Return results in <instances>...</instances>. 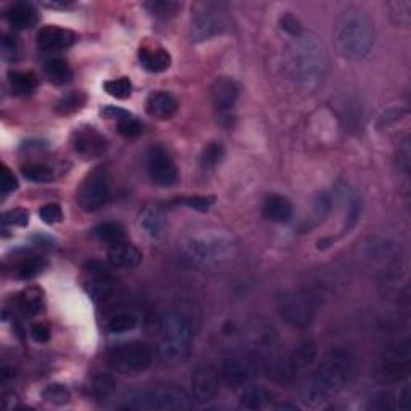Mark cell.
Segmentation results:
<instances>
[{
  "mask_svg": "<svg viewBox=\"0 0 411 411\" xmlns=\"http://www.w3.org/2000/svg\"><path fill=\"white\" fill-rule=\"evenodd\" d=\"M354 370V358L342 347L328 349L318 360L314 373L304 389L305 400L312 405H322L331 400L344 389Z\"/></svg>",
  "mask_w": 411,
  "mask_h": 411,
  "instance_id": "cell-1",
  "label": "cell"
},
{
  "mask_svg": "<svg viewBox=\"0 0 411 411\" xmlns=\"http://www.w3.org/2000/svg\"><path fill=\"white\" fill-rule=\"evenodd\" d=\"M327 53L323 44L310 31L292 38L287 48V67L291 77L304 87H315L327 75Z\"/></svg>",
  "mask_w": 411,
  "mask_h": 411,
  "instance_id": "cell-2",
  "label": "cell"
},
{
  "mask_svg": "<svg viewBox=\"0 0 411 411\" xmlns=\"http://www.w3.org/2000/svg\"><path fill=\"white\" fill-rule=\"evenodd\" d=\"M374 24L360 9H347L334 26L336 50L349 61L366 58L374 45Z\"/></svg>",
  "mask_w": 411,
  "mask_h": 411,
  "instance_id": "cell-3",
  "label": "cell"
},
{
  "mask_svg": "<svg viewBox=\"0 0 411 411\" xmlns=\"http://www.w3.org/2000/svg\"><path fill=\"white\" fill-rule=\"evenodd\" d=\"M236 243L230 236L207 233L196 235L182 243V259L190 267L201 270L219 268L236 256Z\"/></svg>",
  "mask_w": 411,
  "mask_h": 411,
  "instance_id": "cell-4",
  "label": "cell"
},
{
  "mask_svg": "<svg viewBox=\"0 0 411 411\" xmlns=\"http://www.w3.org/2000/svg\"><path fill=\"white\" fill-rule=\"evenodd\" d=\"M193 327L190 318L182 314H170L164 318L159 331L158 354L164 361L179 363L192 352Z\"/></svg>",
  "mask_w": 411,
  "mask_h": 411,
  "instance_id": "cell-5",
  "label": "cell"
},
{
  "mask_svg": "<svg viewBox=\"0 0 411 411\" xmlns=\"http://www.w3.org/2000/svg\"><path fill=\"white\" fill-rule=\"evenodd\" d=\"M277 307L283 320L292 328L305 329L314 323L318 310V299L304 287L286 290L277 296Z\"/></svg>",
  "mask_w": 411,
  "mask_h": 411,
  "instance_id": "cell-6",
  "label": "cell"
},
{
  "mask_svg": "<svg viewBox=\"0 0 411 411\" xmlns=\"http://www.w3.org/2000/svg\"><path fill=\"white\" fill-rule=\"evenodd\" d=\"M190 407L192 402L187 390L172 383L153 385L126 405V408L131 410H182Z\"/></svg>",
  "mask_w": 411,
  "mask_h": 411,
  "instance_id": "cell-7",
  "label": "cell"
},
{
  "mask_svg": "<svg viewBox=\"0 0 411 411\" xmlns=\"http://www.w3.org/2000/svg\"><path fill=\"white\" fill-rule=\"evenodd\" d=\"M106 361L113 371L124 376L143 374L153 363V351L148 344L138 341L114 346L106 355Z\"/></svg>",
  "mask_w": 411,
  "mask_h": 411,
  "instance_id": "cell-8",
  "label": "cell"
},
{
  "mask_svg": "<svg viewBox=\"0 0 411 411\" xmlns=\"http://www.w3.org/2000/svg\"><path fill=\"white\" fill-rule=\"evenodd\" d=\"M226 15L225 5L216 2H202L196 5L194 15L192 18V29H190V38L193 42L209 40L216 35L222 34L226 29Z\"/></svg>",
  "mask_w": 411,
  "mask_h": 411,
  "instance_id": "cell-9",
  "label": "cell"
},
{
  "mask_svg": "<svg viewBox=\"0 0 411 411\" xmlns=\"http://www.w3.org/2000/svg\"><path fill=\"white\" fill-rule=\"evenodd\" d=\"M105 168H97L85 177L79 187L76 199L81 209L85 212H95L108 204L111 196V182Z\"/></svg>",
  "mask_w": 411,
  "mask_h": 411,
  "instance_id": "cell-10",
  "label": "cell"
},
{
  "mask_svg": "<svg viewBox=\"0 0 411 411\" xmlns=\"http://www.w3.org/2000/svg\"><path fill=\"white\" fill-rule=\"evenodd\" d=\"M368 259L378 267V272L383 278L390 280L398 275L402 268V251L395 243H389L385 239L373 243L368 251Z\"/></svg>",
  "mask_w": 411,
  "mask_h": 411,
  "instance_id": "cell-11",
  "label": "cell"
},
{
  "mask_svg": "<svg viewBox=\"0 0 411 411\" xmlns=\"http://www.w3.org/2000/svg\"><path fill=\"white\" fill-rule=\"evenodd\" d=\"M146 168H148L153 182L161 187H170L179 180V169L169 151L163 146H153L146 156Z\"/></svg>",
  "mask_w": 411,
  "mask_h": 411,
  "instance_id": "cell-12",
  "label": "cell"
},
{
  "mask_svg": "<svg viewBox=\"0 0 411 411\" xmlns=\"http://www.w3.org/2000/svg\"><path fill=\"white\" fill-rule=\"evenodd\" d=\"M411 370V344L410 341H400L390 346L384 352L381 361L383 376L389 381H400L407 378Z\"/></svg>",
  "mask_w": 411,
  "mask_h": 411,
  "instance_id": "cell-13",
  "label": "cell"
},
{
  "mask_svg": "<svg viewBox=\"0 0 411 411\" xmlns=\"http://www.w3.org/2000/svg\"><path fill=\"white\" fill-rule=\"evenodd\" d=\"M257 371V358L254 355H233L225 358L220 366V376L222 383L229 384L230 388H239V385L249 383Z\"/></svg>",
  "mask_w": 411,
  "mask_h": 411,
  "instance_id": "cell-14",
  "label": "cell"
},
{
  "mask_svg": "<svg viewBox=\"0 0 411 411\" xmlns=\"http://www.w3.org/2000/svg\"><path fill=\"white\" fill-rule=\"evenodd\" d=\"M222 376L217 368L211 365H201L192 376V397L198 403L212 402L220 394Z\"/></svg>",
  "mask_w": 411,
  "mask_h": 411,
  "instance_id": "cell-15",
  "label": "cell"
},
{
  "mask_svg": "<svg viewBox=\"0 0 411 411\" xmlns=\"http://www.w3.org/2000/svg\"><path fill=\"white\" fill-rule=\"evenodd\" d=\"M85 272L89 273V281L85 285V290L90 294V297L97 302L109 299L116 291V281L109 270L98 261H90L85 263Z\"/></svg>",
  "mask_w": 411,
  "mask_h": 411,
  "instance_id": "cell-16",
  "label": "cell"
},
{
  "mask_svg": "<svg viewBox=\"0 0 411 411\" xmlns=\"http://www.w3.org/2000/svg\"><path fill=\"white\" fill-rule=\"evenodd\" d=\"M72 148L84 159L98 158L108 148V140L97 131L95 127H79L72 133Z\"/></svg>",
  "mask_w": 411,
  "mask_h": 411,
  "instance_id": "cell-17",
  "label": "cell"
},
{
  "mask_svg": "<svg viewBox=\"0 0 411 411\" xmlns=\"http://www.w3.org/2000/svg\"><path fill=\"white\" fill-rule=\"evenodd\" d=\"M211 98L219 113H230L239 98V85L231 77H217L211 87Z\"/></svg>",
  "mask_w": 411,
  "mask_h": 411,
  "instance_id": "cell-18",
  "label": "cell"
},
{
  "mask_svg": "<svg viewBox=\"0 0 411 411\" xmlns=\"http://www.w3.org/2000/svg\"><path fill=\"white\" fill-rule=\"evenodd\" d=\"M77 40V35L70 29L58 26H44L38 33V45L45 52L63 50Z\"/></svg>",
  "mask_w": 411,
  "mask_h": 411,
  "instance_id": "cell-19",
  "label": "cell"
},
{
  "mask_svg": "<svg viewBox=\"0 0 411 411\" xmlns=\"http://www.w3.org/2000/svg\"><path fill=\"white\" fill-rule=\"evenodd\" d=\"M179 111V100L170 92H153L146 98V113L155 119H170Z\"/></svg>",
  "mask_w": 411,
  "mask_h": 411,
  "instance_id": "cell-20",
  "label": "cell"
},
{
  "mask_svg": "<svg viewBox=\"0 0 411 411\" xmlns=\"http://www.w3.org/2000/svg\"><path fill=\"white\" fill-rule=\"evenodd\" d=\"M106 257L108 262L111 263L114 268L131 270L140 265V262L143 259V254L135 244L122 241L114 244V246H109Z\"/></svg>",
  "mask_w": 411,
  "mask_h": 411,
  "instance_id": "cell-21",
  "label": "cell"
},
{
  "mask_svg": "<svg viewBox=\"0 0 411 411\" xmlns=\"http://www.w3.org/2000/svg\"><path fill=\"white\" fill-rule=\"evenodd\" d=\"M138 224L146 235L151 239H156V241L158 239H163L165 230H168V220H165L164 211L155 204L145 207L142 214H140Z\"/></svg>",
  "mask_w": 411,
  "mask_h": 411,
  "instance_id": "cell-22",
  "label": "cell"
},
{
  "mask_svg": "<svg viewBox=\"0 0 411 411\" xmlns=\"http://www.w3.org/2000/svg\"><path fill=\"white\" fill-rule=\"evenodd\" d=\"M9 24L13 29H31L39 21V13L29 2H16L10 5V9L5 13Z\"/></svg>",
  "mask_w": 411,
  "mask_h": 411,
  "instance_id": "cell-23",
  "label": "cell"
},
{
  "mask_svg": "<svg viewBox=\"0 0 411 411\" xmlns=\"http://www.w3.org/2000/svg\"><path fill=\"white\" fill-rule=\"evenodd\" d=\"M292 212L294 209H292L291 201L285 198V196L272 194L263 201L262 214H263V217L270 220V222H275V224L290 222V220L292 219Z\"/></svg>",
  "mask_w": 411,
  "mask_h": 411,
  "instance_id": "cell-24",
  "label": "cell"
},
{
  "mask_svg": "<svg viewBox=\"0 0 411 411\" xmlns=\"http://www.w3.org/2000/svg\"><path fill=\"white\" fill-rule=\"evenodd\" d=\"M138 61L146 71L150 72H164L169 70L172 63V57L164 48H153V47H142L138 50Z\"/></svg>",
  "mask_w": 411,
  "mask_h": 411,
  "instance_id": "cell-25",
  "label": "cell"
},
{
  "mask_svg": "<svg viewBox=\"0 0 411 411\" xmlns=\"http://www.w3.org/2000/svg\"><path fill=\"white\" fill-rule=\"evenodd\" d=\"M16 307L28 318L39 315L45 307L44 292L39 287H28L16 296Z\"/></svg>",
  "mask_w": 411,
  "mask_h": 411,
  "instance_id": "cell-26",
  "label": "cell"
},
{
  "mask_svg": "<svg viewBox=\"0 0 411 411\" xmlns=\"http://www.w3.org/2000/svg\"><path fill=\"white\" fill-rule=\"evenodd\" d=\"M318 349L314 341H304L294 349L290 360H287V368L291 373H296L300 370L309 368L317 360Z\"/></svg>",
  "mask_w": 411,
  "mask_h": 411,
  "instance_id": "cell-27",
  "label": "cell"
},
{
  "mask_svg": "<svg viewBox=\"0 0 411 411\" xmlns=\"http://www.w3.org/2000/svg\"><path fill=\"white\" fill-rule=\"evenodd\" d=\"M273 397L263 388H249L239 397V408L244 410H267L272 407Z\"/></svg>",
  "mask_w": 411,
  "mask_h": 411,
  "instance_id": "cell-28",
  "label": "cell"
},
{
  "mask_svg": "<svg viewBox=\"0 0 411 411\" xmlns=\"http://www.w3.org/2000/svg\"><path fill=\"white\" fill-rule=\"evenodd\" d=\"M44 72L48 77V81L53 82L55 85H65L67 82H71V79H72L71 66L67 65L66 60L58 58V57L45 61Z\"/></svg>",
  "mask_w": 411,
  "mask_h": 411,
  "instance_id": "cell-29",
  "label": "cell"
},
{
  "mask_svg": "<svg viewBox=\"0 0 411 411\" xmlns=\"http://www.w3.org/2000/svg\"><path fill=\"white\" fill-rule=\"evenodd\" d=\"M9 84L15 95H28L38 87V77L31 71H10Z\"/></svg>",
  "mask_w": 411,
  "mask_h": 411,
  "instance_id": "cell-30",
  "label": "cell"
},
{
  "mask_svg": "<svg viewBox=\"0 0 411 411\" xmlns=\"http://www.w3.org/2000/svg\"><path fill=\"white\" fill-rule=\"evenodd\" d=\"M94 235L100 239L102 243H106L109 246L126 241L124 226L118 222H103L94 229Z\"/></svg>",
  "mask_w": 411,
  "mask_h": 411,
  "instance_id": "cell-31",
  "label": "cell"
},
{
  "mask_svg": "<svg viewBox=\"0 0 411 411\" xmlns=\"http://www.w3.org/2000/svg\"><path fill=\"white\" fill-rule=\"evenodd\" d=\"M44 267H45V261L42 259V257L29 254V256H23L21 259L18 261L15 272L21 280H31V278L38 277L42 270H44Z\"/></svg>",
  "mask_w": 411,
  "mask_h": 411,
  "instance_id": "cell-32",
  "label": "cell"
},
{
  "mask_svg": "<svg viewBox=\"0 0 411 411\" xmlns=\"http://www.w3.org/2000/svg\"><path fill=\"white\" fill-rule=\"evenodd\" d=\"M85 102H87V97H85L84 92L81 90L71 92V94L60 98V100L57 102V105H55V111L61 116L75 114L77 111H81L85 105Z\"/></svg>",
  "mask_w": 411,
  "mask_h": 411,
  "instance_id": "cell-33",
  "label": "cell"
},
{
  "mask_svg": "<svg viewBox=\"0 0 411 411\" xmlns=\"http://www.w3.org/2000/svg\"><path fill=\"white\" fill-rule=\"evenodd\" d=\"M143 7L148 10L153 16L161 18V20H169V18L179 13L182 4L175 2V0H150V2L143 4Z\"/></svg>",
  "mask_w": 411,
  "mask_h": 411,
  "instance_id": "cell-34",
  "label": "cell"
},
{
  "mask_svg": "<svg viewBox=\"0 0 411 411\" xmlns=\"http://www.w3.org/2000/svg\"><path fill=\"white\" fill-rule=\"evenodd\" d=\"M116 388V379L108 373H98L92 378V394H94L98 400H105V398L111 397L114 394Z\"/></svg>",
  "mask_w": 411,
  "mask_h": 411,
  "instance_id": "cell-35",
  "label": "cell"
},
{
  "mask_svg": "<svg viewBox=\"0 0 411 411\" xmlns=\"http://www.w3.org/2000/svg\"><path fill=\"white\" fill-rule=\"evenodd\" d=\"M138 320L137 317L128 314V312H119V314L113 315L109 320L106 322V331L111 334H122V333H128L137 328Z\"/></svg>",
  "mask_w": 411,
  "mask_h": 411,
  "instance_id": "cell-36",
  "label": "cell"
},
{
  "mask_svg": "<svg viewBox=\"0 0 411 411\" xmlns=\"http://www.w3.org/2000/svg\"><path fill=\"white\" fill-rule=\"evenodd\" d=\"M389 16L397 28H410L411 23V2L408 0H395L388 4Z\"/></svg>",
  "mask_w": 411,
  "mask_h": 411,
  "instance_id": "cell-37",
  "label": "cell"
},
{
  "mask_svg": "<svg viewBox=\"0 0 411 411\" xmlns=\"http://www.w3.org/2000/svg\"><path fill=\"white\" fill-rule=\"evenodd\" d=\"M21 175L34 183H47L53 180V170L45 164H24L21 168Z\"/></svg>",
  "mask_w": 411,
  "mask_h": 411,
  "instance_id": "cell-38",
  "label": "cell"
},
{
  "mask_svg": "<svg viewBox=\"0 0 411 411\" xmlns=\"http://www.w3.org/2000/svg\"><path fill=\"white\" fill-rule=\"evenodd\" d=\"M224 158H225L224 145L219 142L209 143L204 150H202V155H201L202 169L211 170L214 168H217V165L224 161Z\"/></svg>",
  "mask_w": 411,
  "mask_h": 411,
  "instance_id": "cell-39",
  "label": "cell"
},
{
  "mask_svg": "<svg viewBox=\"0 0 411 411\" xmlns=\"http://www.w3.org/2000/svg\"><path fill=\"white\" fill-rule=\"evenodd\" d=\"M103 89H105L108 95L119 98V100H126V98L132 95V82L128 81V77H119L106 81L103 84Z\"/></svg>",
  "mask_w": 411,
  "mask_h": 411,
  "instance_id": "cell-40",
  "label": "cell"
},
{
  "mask_svg": "<svg viewBox=\"0 0 411 411\" xmlns=\"http://www.w3.org/2000/svg\"><path fill=\"white\" fill-rule=\"evenodd\" d=\"M397 408L395 397L388 390H379L376 394H373L370 402H368V410L374 411H392Z\"/></svg>",
  "mask_w": 411,
  "mask_h": 411,
  "instance_id": "cell-41",
  "label": "cell"
},
{
  "mask_svg": "<svg viewBox=\"0 0 411 411\" xmlns=\"http://www.w3.org/2000/svg\"><path fill=\"white\" fill-rule=\"evenodd\" d=\"M42 397H44V400L48 403L65 405L70 402L71 392L63 384H50L42 392Z\"/></svg>",
  "mask_w": 411,
  "mask_h": 411,
  "instance_id": "cell-42",
  "label": "cell"
},
{
  "mask_svg": "<svg viewBox=\"0 0 411 411\" xmlns=\"http://www.w3.org/2000/svg\"><path fill=\"white\" fill-rule=\"evenodd\" d=\"M142 124L137 118H133V114L128 116V118H124L118 121V132L122 135L124 138H135L142 133Z\"/></svg>",
  "mask_w": 411,
  "mask_h": 411,
  "instance_id": "cell-43",
  "label": "cell"
},
{
  "mask_svg": "<svg viewBox=\"0 0 411 411\" xmlns=\"http://www.w3.org/2000/svg\"><path fill=\"white\" fill-rule=\"evenodd\" d=\"M39 216L45 224L53 225V224H60L61 220H63V211H61V207L58 204L52 202V204H45L40 207Z\"/></svg>",
  "mask_w": 411,
  "mask_h": 411,
  "instance_id": "cell-44",
  "label": "cell"
},
{
  "mask_svg": "<svg viewBox=\"0 0 411 411\" xmlns=\"http://www.w3.org/2000/svg\"><path fill=\"white\" fill-rule=\"evenodd\" d=\"M18 187H20V183H18L16 175L11 172L7 165H2V174H0V190H2V194L7 196L13 193Z\"/></svg>",
  "mask_w": 411,
  "mask_h": 411,
  "instance_id": "cell-45",
  "label": "cell"
},
{
  "mask_svg": "<svg viewBox=\"0 0 411 411\" xmlns=\"http://www.w3.org/2000/svg\"><path fill=\"white\" fill-rule=\"evenodd\" d=\"M4 224L5 225H16V226H26L29 224V212L23 207H16L4 214Z\"/></svg>",
  "mask_w": 411,
  "mask_h": 411,
  "instance_id": "cell-46",
  "label": "cell"
},
{
  "mask_svg": "<svg viewBox=\"0 0 411 411\" xmlns=\"http://www.w3.org/2000/svg\"><path fill=\"white\" fill-rule=\"evenodd\" d=\"M397 163L400 165V169L405 174H410L411 168V146H410V138H405L403 142L398 146L397 151Z\"/></svg>",
  "mask_w": 411,
  "mask_h": 411,
  "instance_id": "cell-47",
  "label": "cell"
},
{
  "mask_svg": "<svg viewBox=\"0 0 411 411\" xmlns=\"http://www.w3.org/2000/svg\"><path fill=\"white\" fill-rule=\"evenodd\" d=\"M280 26L285 31V33L292 35V38H296V35H299L304 31L302 24H300L297 18L291 13H286L280 18Z\"/></svg>",
  "mask_w": 411,
  "mask_h": 411,
  "instance_id": "cell-48",
  "label": "cell"
},
{
  "mask_svg": "<svg viewBox=\"0 0 411 411\" xmlns=\"http://www.w3.org/2000/svg\"><path fill=\"white\" fill-rule=\"evenodd\" d=\"M18 52H20V45H18V38L13 34H7L2 39V55L5 60L15 61L18 57Z\"/></svg>",
  "mask_w": 411,
  "mask_h": 411,
  "instance_id": "cell-49",
  "label": "cell"
},
{
  "mask_svg": "<svg viewBox=\"0 0 411 411\" xmlns=\"http://www.w3.org/2000/svg\"><path fill=\"white\" fill-rule=\"evenodd\" d=\"M183 202L188 207H192L194 211H199V212H206L211 209V206H214V202L216 199L212 198V196H192V198H185Z\"/></svg>",
  "mask_w": 411,
  "mask_h": 411,
  "instance_id": "cell-50",
  "label": "cell"
},
{
  "mask_svg": "<svg viewBox=\"0 0 411 411\" xmlns=\"http://www.w3.org/2000/svg\"><path fill=\"white\" fill-rule=\"evenodd\" d=\"M405 114H407V109L390 108V109H388V111L381 114V118H379V121H378V127L385 128L392 124H395V122L400 121Z\"/></svg>",
  "mask_w": 411,
  "mask_h": 411,
  "instance_id": "cell-51",
  "label": "cell"
},
{
  "mask_svg": "<svg viewBox=\"0 0 411 411\" xmlns=\"http://www.w3.org/2000/svg\"><path fill=\"white\" fill-rule=\"evenodd\" d=\"M360 217V202L357 198H354L351 202H349V209H347V217H346V225H344V231H351L355 225L358 222Z\"/></svg>",
  "mask_w": 411,
  "mask_h": 411,
  "instance_id": "cell-52",
  "label": "cell"
},
{
  "mask_svg": "<svg viewBox=\"0 0 411 411\" xmlns=\"http://www.w3.org/2000/svg\"><path fill=\"white\" fill-rule=\"evenodd\" d=\"M50 336H52V331L47 323L39 322L31 327V337H33L35 342H39V344H42V342H47L48 339H50Z\"/></svg>",
  "mask_w": 411,
  "mask_h": 411,
  "instance_id": "cell-53",
  "label": "cell"
},
{
  "mask_svg": "<svg viewBox=\"0 0 411 411\" xmlns=\"http://www.w3.org/2000/svg\"><path fill=\"white\" fill-rule=\"evenodd\" d=\"M132 113H128L126 111V109H122V108H118V106H106V108H103L102 109V116L103 118H106V119H114L116 122L121 121V119H124V118H128Z\"/></svg>",
  "mask_w": 411,
  "mask_h": 411,
  "instance_id": "cell-54",
  "label": "cell"
},
{
  "mask_svg": "<svg viewBox=\"0 0 411 411\" xmlns=\"http://www.w3.org/2000/svg\"><path fill=\"white\" fill-rule=\"evenodd\" d=\"M410 395H411V389H410V385H407V388L403 389L400 398H398L397 408H400V410H403V411H408V410H410V405H411Z\"/></svg>",
  "mask_w": 411,
  "mask_h": 411,
  "instance_id": "cell-55",
  "label": "cell"
},
{
  "mask_svg": "<svg viewBox=\"0 0 411 411\" xmlns=\"http://www.w3.org/2000/svg\"><path fill=\"white\" fill-rule=\"evenodd\" d=\"M45 7L48 9H66L67 5H70V2H65V0H52V2H44Z\"/></svg>",
  "mask_w": 411,
  "mask_h": 411,
  "instance_id": "cell-56",
  "label": "cell"
}]
</instances>
